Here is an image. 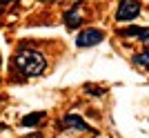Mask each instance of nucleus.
Listing matches in <instances>:
<instances>
[{"instance_id": "9b49d317", "label": "nucleus", "mask_w": 149, "mask_h": 138, "mask_svg": "<svg viewBox=\"0 0 149 138\" xmlns=\"http://www.w3.org/2000/svg\"><path fill=\"white\" fill-rule=\"evenodd\" d=\"M0 67H2V56H0Z\"/></svg>"}, {"instance_id": "6e6552de", "label": "nucleus", "mask_w": 149, "mask_h": 138, "mask_svg": "<svg viewBox=\"0 0 149 138\" xmlns=\"http://www.w3.org/2000/svg\"><path fill=\"white\" fill-rule=\"evenodd\" d=\"M136 38H138L143 45H147V47H149V27H138Z\"/></svg>"}, {"instance_id": "20e7f679", "label": "nucleus", "mask_w": 149, "mask_h": 138, "mask_svg": "<svg viewBox=\"0 0 149 138\" xmlns=\"http://www.w3.org/2000/svg\"><path fill=\"white\" fill-rule=\"evenodd\" d=\"M82 0H78L71 9H67V11L62 13V22H65V27H67L69 31L71 29H78V27L82 25V20H85V16H82Z\"/></svg>"}, {"instance_id": "9d476101", "label": "nucleus", "mask_w": 149, "mask_h": 138, "mask_svg": "<svg viewBox=\"0 0 149 138\" xmlns=\"http://www.w3.org/2000/svg\"><path fill=\"white\" fill-rule=\"evenodd\" d=\"M42 2H54V0H42Z\"/></svg>"}, {"instance_id": "7ed1b4c3", "label": "nucleus", "mask_w": 149, "mask_h": 138, "mask_svg": "<svg viewBox=\"0 0 149 138\" xmlns=\"http://www.w3.org/2000/svg\"><path fill=\"white\" fill-rule=\"evenodd\" d=\"M105 40V31L102 29H96V27H89V29H82L78 36H76V45L78 47H96Z\"/></svg>"}, {"instance_id": "0eeeda50", "label": "nucleus", "mask_w": 149, "mask_h": 138, "mask_svg": "<svg viewBox=\"0 0 149 138\" xmlns=\"http://www.w3.org/2000/svg\"><path fill=\"white\" fill-rule=\"evenodd\" d=\"M134 65H138V67H145V69H147V67H149V49H145V51H140V54H136V56H134Z\"/></svg>"}, {"instance_id": "39448f33", "label": "nucleus", "mask_w": 149, "mask_h": 138, "mask_svg": "<svg viewBox=\"0 0 149 138\" xmlns=\"http://www.w3.org/2000/svg\"><path fill=\"white\" fill-rule=\"evenodd\" d=\"M60 127L62 129H74V132H89V125L78 114H67V116L60 120Z\"/></svg>"}, {"instance_id": "f03ea898", "label": "nucleus", "mask_w": 149, "mask_h": 138, "mask_svg": "<svg viewBox=\"0 0 149 138\" xmlns=\"http://www.w3.org/2000/svg\"><path fill=\"white\" fill-rule=\"evenodd\" d=\"M140 0H120L118 9H116V20L118 22H134L140 16Z\"/></svg>"}, {"instance_id": "423d86ee", "label": "nucleus", "mask_w": 149, "mask_h": 138, "mask_svg": "<svg viewBox=\"0 0 149 138\" xmlns=\"http://www.w3.org/2000/svg\"><path fill=\"white\" fill-rule=\"evenodd\" d=\"M45 120V112H31L22 118V127H36Z\"/></svg>"}, {"instance_id": "1a4fd4ad", "label": "nucleus", "mask_w": 149, "mask_h": 138, "mask_svg": "<svg viewBox=\"0 0 149 138\" xmlns=\"http://www.w3.org/2000/svg\"><path fill=\"white\" fill-rule=\"evenodd\" d=\"M11 2H16V0H0V7H7V5H11Z\"/></svg>"}, {"instance_id": "f257e3e1", "label": "nucleus", "mask_w": 149, "mask_h": 138, "mask_svg": "<svg viewBox=\"0 0 149 138\" xmlns=\"http://www.w3.org/2000/svg\"><path fill=\"white\" fill-rule=\"evenodd\" d=\"M13 65L18 67L20 74L29 76V78L45 74V69H47L45 56L40 51H36V49H18L16 56H13Z\"/></svg>"}]
</instances>
